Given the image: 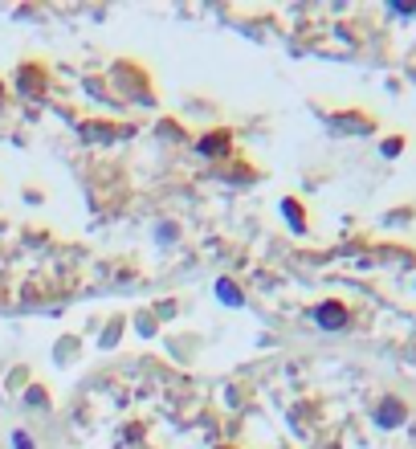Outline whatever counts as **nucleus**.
Masks as SVG:
<instances>
[{
	"label": "nucleus",
	"mask_w": 416,
	"mask_h": 449,
	"mask_svg": "<svg viewBox=\"0 0 416 449\" xmlns=\"http://www.w3.org/2000/svg\"><path fill=\"white\" fill-rule=\"evenodd\" d=\"M318 318H322V323H343V315H339V311H335V306H331V311H327V306H322V311H318Z\"/></svg>",
	"instance_id": "obj_1"
},
{
	"label": "nucleus",
	"mask_w": 416,
	"mask_h": 449,
	"mask_svg": "<svg viewBox=\"0 0 416 449\" xmlns=\"http://www.w3.org/2000/svg\"><path fill=\"white\" fill-rule=\"evenodd\" d=\"M17 449H29V441H25V437H17Z\"/></svg>",
	"instance_id": "obj_2"
}]
</instances>
